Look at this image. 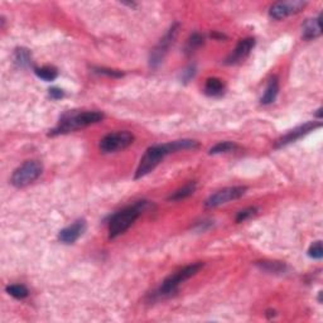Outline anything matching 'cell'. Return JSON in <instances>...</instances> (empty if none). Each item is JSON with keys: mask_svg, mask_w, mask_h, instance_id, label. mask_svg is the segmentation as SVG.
<instances>
[{"mask_svg": "<svg viewBox=\"0 0 323 323\" xmlns=\"http://www.w3.org/2000/svg\"><path fill=\"white\" fill-rule=\"evenodd\" d=\"M199 147L198 143L196 140L192 139H181L174 140V142L166 143V144L153 145V147L148 148L147 152L144 153L143 158L140 159V163L138 166L137 172H135V179H139L142 177L147 176L150 172L154 171L158 167V164L164 159L168 154L176 152H181V150H188V149H197Z\"/></svg>", "mask_w": 323, "mask_h": 323, "instance_id": "obj_1", "label": "cell"}, {"mask_svg": "<svg viewBox=\"0 0 323 323\" xmlns=\"http://www.w3.org/2000/svg\"><path fill=\"white\" fill-rule=\"evenodd\" d=\"M103 119V114L100 112H70L66 113L60 119L57 127L51 130L49 135H61L75 132L77 129L88 127V125L97 124Z\"/></svg>", "mask_w": 323, "mask_h": 323, "instance_id": "obj_2", "label": "cell"}, {"mask_svg": "<svg viewBox=\"0 0 323 323\" xmlns=\"http://www.w3.org/2000/svg\"><path fill=\"white\" fill-rule=\"evenodd\" d=\"M148 206L149 203L147 201H139L133 206L123 208L122 211L113 214L109 221V238L115 239L124 234L137 221V219Z\"/></svg>", "mask_w": 323, "mask_h": 323, "instance_id": "obj_3", "label": "cell"}, {"mask_svg": "<svg viewBox=\"0 0 323 323\" xmlns=\"http://www.w3.org/2000/svg\"><path fill=\"white\" fill-rule=\"evenodd\" d=\"M202 268H203V264L194 263L179 269L178 272L173 273V274H171L163 280L160 287L153 293V298L154 299H163V298L172 297L173 294H176L177 290H178V287L182 283L188 280L189 278L194 277Z\"/></svg>", "mask_w": 323, "mask_h": 323, "instance_id": "obj_4", "label": "cell"}, {"mask_svg": "<svg viewBox=\"0 0 323 323\" xmlns=\"http://www.w3.org/2000/svg\"><path fill=\"white\" fill-rule=\"evenodd\" d=\"M43 166L38 160H27L12 174L11 183L17 188H23L41 177Z\"/></svg>", "mask_w": 323, "mask_h": 323, "instance_id": "obj_5", "label": "cell"}, {"mask_svg": "<svg viewBox=\"0 0 323 323\" xmlns=\"http://www.w3.org/2000/svg\"><path fill=\"white\" fill-rule=\"evenodd\" d=\"M133 143H134V135L130 132L123 130V132L110 133V134L105 135L101 139L98 148H100L101 153L109 154V153H115L118 150L125 149V148L130 147Z\"/></svg>", "mask_w": 323, "mask_h": 323, "instance_id": "obj_6", "label": "cell"}, {"mask_svg": "<svg viewBox=\"0 0 323 323\" xmlns=\"http://www.w3.org/2000/svg\"><path fill=\"white\" fill-rule=\"evenodd\" d=\"M248 188L244 186H235V187H226V188L220 189L216 193L211 194L204 202L206 208H214V207L223 206V204L229 203L231 201L239 199L246 193Z\"/></svg>", "mask_w": 323, "mask_h": 323, "instance_id": "obj_7", "label": "cell"}, {"mask_svg": "<svg viewBox=\"0 0 323 323\" xmlns=\"http://www.w3.org/2000/svg\"><path fill=\"white\" fill-rule=\"evenodd\" d=\"M177 32H178V24L176 23L171 27V29L167 32L166 36L160 39L159 43L154 47V49L152 51V53H150V57H149L150 67L157 68L160 63L163 62L164 57H166V55L168 53L169 47L173 44L174 38H176V36H177Z\"/></svg>", "mask_w": 323, "mask_h": 323, "instance_id": "obj_8", "label": "cell"}, {"mask_svg": "<svg viewBox=\"0 0 323 323\" xmlns=\"http://www.w3.org/2000/svg\"><path fill=\"white\" fill-rule=\"evenodd\" d=\"M307 6L305 2H302V0H292V2H278V3L273 4L270 7V11H269V14L270 17L277 21L283 18H287V17L293 16V14H297L302 11L304 7Z\"/></svg>", "mask_w": 323, "mask_h": 323, "instance_id": "obj_9", "label": "cell"}, {"mask_svg": "<svg viewBox=\"0 0 323 323\" xmlns=\"http://www.w3.org/2000/svg\"><path fill=\"white\" fill-rule=\"evenodd\" d=\"M320 127H322V123H314V122L305 123V124H303V125H300V127L295 128V129L290 130V132L287 133L284 137L280 138V139L275 143V147L277 148L285 147V145L290 144V143L297 142L298 139H300L302 137L309 134L310 132H313V130L317 129V128H320Z\"/></svg>", "mask_w": 323, "mask_h": 323, "instance_id": "obj_10", "label": "cell"}, {"mask_svg": "<svg viewBox=\"0 0 323 323\" xmlns=\"http://www.w3.org/2000/svg\"><path fill=\"white\" fill-rule=\"evenodd\" d=\"M255 47V39L249 37V38L241 39L238 43V46L235 47L233 52H231L229 57L226 58L225 63L226 65H238V63L243 62L253 51V48Z\"/></svg>", "mask_w": 323, "mask_h": 323, "instance_id": "obj_11", "label": "cell"}, {"mask_svg": "<svg viewBox=\"0 0 323 323\" xmlns=\"http://www.w3.org/2000/svg\"><path fill=\"white\" fill-rule=\"evenodd\" d=\"M86 228H87V225H86V221L83 219L76 220L72 225L67 226V228L60 231L58 240L63 244H67V245L76 243L83 235V233L86 231Z\"/></svg>", "mask_w": 323, "mask_h": 323, "instance_id": "obj_12", "label": "cell"}, {"mask_svg": "<svg viewBox=\"0 0 323 323\" xmlns=\"http://www.w3.org/2000/svg\"><path fill=\"white\" fill-rule=\"evenodd\" d=\"M320 36V14L317 18H310L304 22L302 27V37L307 41Z\"/></svg>", "mask_w": 323, "mask_h": 323, "instance_id": "obj_13", "label": "cell"}, {"mask_svg": "<svg viewBox=\"0 0 323 323\" xmlns=\"http://www.w3.org/2000/svg\"><path fill=\"white\" fill-rule=\"evenodd\" d=\"M278 92H279V81H278V77H272L269 80L268 85H266L265 91H264V95L261 97V103L263 105H270L275 101L277 98Z\"/></svg>", "mask_w": 323, "mask_h": 323, "instance_id": "obj_14", "label": "cell"}, {"mask_svg": "<svg viewBox=\"0 0 323 323\" xmlns=\"http://www.w3.org/2000/svg\"><path fill=\"white\" fill-rule=\"evenodd\" d=\"M225 90V85L223 81L218 77H211L206 81L204 85V93L208 96H221Z\"/></svg>", "mask_w": 323, "mask_h": 323, "instance_id": "obj_15", "label": "cell"}, {"mask_svg": "<svg viewBox=\"0 0 323 323\" xmlns=\"http://www.w3.org/2000/svg\"><path fill=\"white\" fill-rule=\"evenodd\" d=\"M14 63L21 68H28L29 66H32V53L29 49L23 47L17 48L14 52Z\"/></svg>", "mask_w": 323, "mask_h": 323, "instance_id": "obj_16", "label": "cell"}, {"mask_svg": "<svg viewBox=\"0 0 323 323\" xmlns=\"http://www.w3.org/2000/svg\"><path fill=\"white\" fill-rule=\"evenodd\" d=\"M197 183L196 182H189V183L184 184L182 188H178L177 191H174L171 196L168 197L169 201H181V199L187 198V197L192 196L196 191Z\"/></svg>", "mask_w": 323, "mask_h": 323, "instance_id": "obj_17", "label": "cell"}, {"mask_svg": "<svg viewBox=\"0 0 323 323\" xmlns=\"http://www.w3.org/2000/svg\"><path fill=\"white\" fill-rule=\"evenodd\" d=\"M258 266L261 270L270 273V274H282L287 270L285 264L279 263V261H260L258 263Z\"/></svg>", "mask_w": 323, "mask_h": 323, "instance_id": "obj_18", "label": "cell"}, {"mask_svg": "<svg viewBox=\"0 0 323 323\" xmlns=\"http://www.w3.org/2000/svg\"><path fill=\"white\" fill-rule=\"evenodd\" d=\"M236 149H239V145L234 142H220L218 143L216 145L209 149V154L211 155H216V154H223V153H230V152H235Z\"/></svg>", "mask_w": 323, "mask_h": 323, "instance_id": "obj_19", "label": "cell"}, {"mask_svg": "<svg viewBox=\"0 0 323 323\" xmlns=\"http://www.w3.org/2000/svg\"><path fill=\"white\" fill-rule=\"evenodd\" d=\"M6 290L9 295H12V297L16 298V299H24V298H27L29 295L28 288L23 284L8 285V287L6 288Z\"/></svg>", "mask_w": 323, "mask_h": 323, "instance_id": "obj_20", "label": "cell"}, {"mask_svg": "<svg viewBox=\"0 0 323 323\" xmlns=\"http://www.w3.org/2000/svg\"><path fill=\"white\" fill-rule=\"evenodd\" d=\"M34 72H36V75L38 76L39 78L47 81V82L56 80L58 76V71L56 70L55 67H52V66H44V67L36 68Z\"/></svg>", "mask_w": 323, "mask_h": 323, "instance_id": "obj_21", "label": "cell"}, {"mask_svg": "<svg viewBox=\"0 0 323 323\" xmlns=\"http://www.w3.org/2000/svg\"><path fill=\"white\" fill-rule=\"evenodd\" d=\"M202 44H203V37L199 33H193L189 37L188 41H187L184 51H186L187 55H191L192 52H194L197 48H199Z\"/></svg>", "mask_w": 323, "mask_h": 323, "instance_id": "obj_22", "label": "cell"}, {"mask_svg": "<svg viewBox=\"0 0 323 323\" xmlns=\"http://www.w3.org/2000/svg\"><path fill=\"white\" fill-rule=\"evenodd\" d=\"M258 213V208L256 207H248L245 209H241L240 212H238L236 214V223H244V221L249 220L250 218L255 216Z\"/></svg>", "mask_w": 323, "mask_h": 323, "instance_id": "obj_23", "label": "cell"}, {"mask_svg": "<svg viewBox=\"0 0 323 323\" xmlns=\"http://www.w3.org/2000/svg\"><path fill=\"white\" fill-rule=\"evenodd\" d=\"M308 255H309V258L317 259V260L322 259L323 256L322 241H315V243H313L312 245H310L309 250H308Z\"/></svg>", "mask_w": 323, "mask_h": 323, "instance_id": "obj_24", "label": "cell"}, {"mask_svg": "<svg viewBox=\"0 0 323 323\" xmlns=\"http://www.w3.org/2000/svg\"><path fill=\"white\" fill-rule=\"evenodd\" d=\"M95 72L100 73V75H106L109 76V77H122L123 73L120 71L117 70H110V68H103V67H96L93 68Z\"/></svg>", "mask_w": 323, "mask_h": 323, "instance_id": "obj_25", "label": "cell"}, {"mask_svg": "<svg viewBox=\"0 0 323 323\" xmlns=\"http://www.w3.org/2000/svg\"><path fill=\"white\" fill-rule=\"evenodd\" d=\"M194 73H196V67H194V66H189V67H187L186 70L182 72V80H183V82H188L191 78H193Z\"/></svg>", "mask_w": 323, "mask_h": 323, "instance_id": "obj_26", "label": "cell"}, {"mask_svg": "<svg viewBox=\"0 0 323 323\" xmlns=\"http://www.w3.org/2000/svg\"><path fill=\"white\" fill-rule=\"evenodd\" d=\"M65 96V92H63L61 88L58 87H51L49 88V97L53 98V100H60Z\"/></svg>", "mask_w": 323, "mask_h": 323, "instance_id": "obj_27", "label": "cell"}, {"mask_svg": "<svg viewBox=\"0 0 323 323\" xmlns=\"http://www.w3.org/2000/svg\"><path fill=\"white\" fill-rule=\"evenodd\" d=\"M212 221L209 220H203V221H199V223H197L196 225V229L197 231H204L207 230V229H209L212 226Z\"/></svg>", "mask_w": 323, "mask_h": 323, "instance_id": "obj_28", "label": "cell"}, {"mask_svg": "<svg viewBox=\"0 0 323 323\" xmlns=\"http://www.w3.org/2000/svg\"><path fill=\"white\" fill-rule=\"evenodd\" d=\"M318 302L322 303V292H319V297H318Z\"/></svg>", "mask_w": 323, "mask_h": 323, "instance_id": "obj_29", "label": "cell"}]
</instances>
